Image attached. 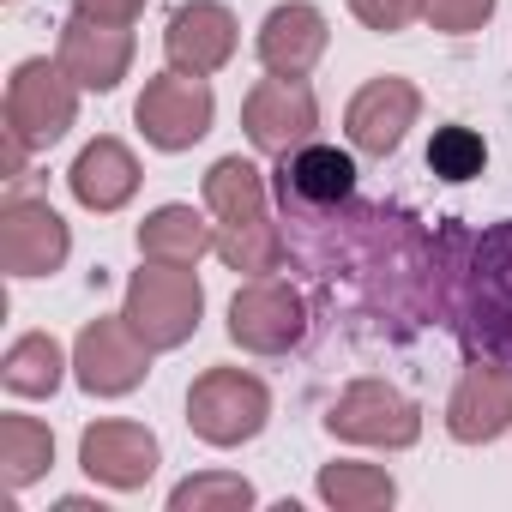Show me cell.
<instances>
[{"label":"cell","mask_w":512,"mask_h":512,"mask_svg":"<svg viewBox=\"0 0 512 512\" xmlns=\"http://www.w3.org/2000/svg\"><path fill=\"white\" fill-rule=\"evenodd\" d=\"M458 326H464V344L476 356L512 362V223H500V229H488L476 241Z\"/></svg>","instance_id":"1"},{"label":"cell","mask_w":512,"mask_h":512,"mask_svg":"<svg viewBox=\"0 0 512 512\" xmlns=\"http://www.w3.org/2000/svg\"><path fill=\"white\" fill-rule=\"evenodd\" d=\"M284 199H302V205H332V199H344L350 187H356V163L344 157V151H326V145H314V151H302L290 169H284Z\"/></svg>","instance_id":"2"},{"label":"cell","mask_w":512,"mask_h":512,"mask_svg":"<svg viewBox=\"0 0 512 512\" xmlns=\"http://www.w3.org/2000/svg\"><path fill=\"white\" fill-rule=\"evenodd\" d=\"M434 169L446 175V181H464V175H476V163H482V145L464 133V127H446L440 139H434Z\"/></svg>","instance_id":"3"}]
</instances>
